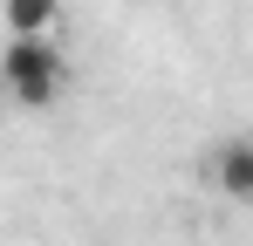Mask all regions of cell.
<instances>
[{
  "label": "cell",
  "instance_id": "cell-1",
  "mask_svg": "<svg viewBox=\"0 0 253 246\" xmlns=\"http://www.w3.org/2000/svg\"><path fill=\"white\" fill-rule=\"evenodd\" d=\"M62 82H69V62H62L55 35H7V48H0V96H14L21 110H48L62 96Z\"/></svg>",
  "mask_w": 253,
  "mask_h": 246
},
{
  "label": "cell",
  "instance_id": "cell-3",
  "mask_svg": "<svg viewBox=\"0 0 253 246\" xmlns=\"http://www.w3.org/2000/svg\"><path fill=\"white\" fill-rule=\"evenodd\" d=\"M0 21H7V35H55L62 0H0Z\"/></svg>",
  "mask_w": 253,
  "mask_h": 246
},
{
  "label": "cell",
  "instance_id": "cell-2",
  "mask_svg": "<svg viewBox=\"0 0 253 246\" xmlns=\"http://www.w3.org/2000/svg\"><path fill=\"white\" fill-rule=\"evenodd\" d=\"M206 178L219 199L233 205H253V130H233V137H219L206 158Z\"/></svg>",
  "mask_w": 253,
  "mask_h": 246
}]
</instances>
